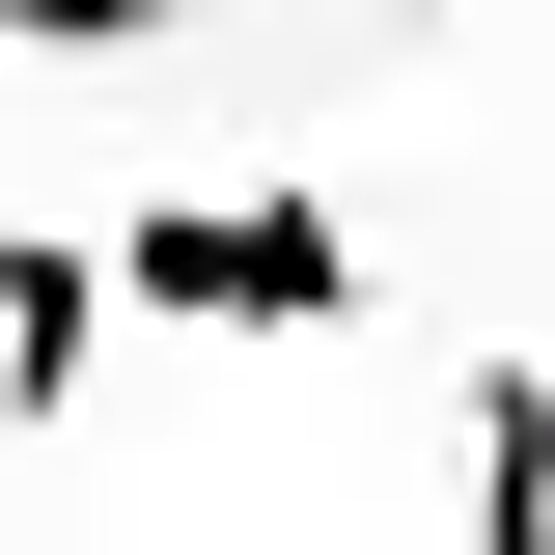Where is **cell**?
Returning <instances> with one entry per match:
<instances>
[{
  "mask_svg": "<svg viewBox=\"0 0 555 555\" xmlns=\"http://www.w3.org/2000/svg\"><path fill=\"white\" fill-rule=\"evenodd\" d=\"M83 278H112V334H361V306H389V250H361L334 195H167Z\"/></svg>",
  "mask_w": 555,
  "mask_h": 555,
  "instance_id": "6da1fadb",
  "label": "cell"
},
{
  "mask_svg": "<svg viewBox=\"0 0 555 555\" xmlns=\"http://www.w3.org/2000/svg\"><path fill=\"white\" fill-rule=\"evenodd\" d=\"M83 334H112V278L83 250H0V416H83Z\"/></svg>",
  "mask_w": 555,
  "mask_h": 555,
  "instance_id": "7a4b0ae2",
  "label": "cell"
},
{
  "mask_svg": "<svg viewBox=\"0 0 555 555\" xmlns=\"http://www.w3.org/2000/svg\"><path fill=\"white\" fill-rule=\"evenodd\" d=\"M167 28H195V0H0V56H28V83H83V56H167Z\"/></svg>",
  "mask_w": 555,
  "mask_h": 555,
  "instance_id": "3957f363",
  "label": "cell"
},
{
  "mask_svg": "<svg viewBox=\"0 0 555 555\" xmlns=\"http://www.w3.org/2000/svg\"><path fill=\"white\" fill-rule=\"evenodd\" d=\"M334 28H500V0H334Z\"/></svg>",
  "mask_w": 555,
  "mask_h": 555,
  "instance_id": "277c9868",
  "label": "cell"
}]
</instances>
